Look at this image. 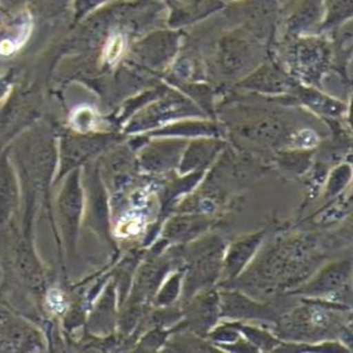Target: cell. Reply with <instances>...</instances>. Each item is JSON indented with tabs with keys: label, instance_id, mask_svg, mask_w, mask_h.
Masks as SVG:
<instances>
[{
	"label": "cell",
	"instance_id": "1",
	"mask_svg": "<svg viewBox=\"0 0 353 353\" xmlns=\"http://www.w3.org/2000/svg\"><path fill=\"white\" fill-rule=\"evenodd\" d=\"M123 42L121 37H114L110 39V42H109L108 46H107V52H105V54H107V59H108L109 62H114V61L117 60L118 57L121 54V52H123Z\"/></svg>",
	"mask_w": 353,
	"mask_h": 353
}]
</instances>
